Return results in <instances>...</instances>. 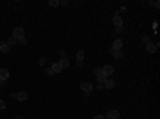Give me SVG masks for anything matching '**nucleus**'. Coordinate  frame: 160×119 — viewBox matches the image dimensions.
<instances>
[{
    "mask_svg": "<svg viewBox=\"0 0 160 119\" xmlns=\"http://www.w3.org/2000/svg\"><path fill=\"white\" fill-rule=\"evenodd\" d=\"M93 119H105V116H94Z\"/></svg>",
    "mask_w": 160,
    "mask_h": 119,
    "instance_id": "cd10ccee",
    "label": "nucleus"
},
{
    "mask_svg": "<svg viewBox=\"0 0 160 119\" xmlns=\"http://www.w3.org/2000/svg\"><path fill=\"white\" fill-rule=\"evenodd\" d=\"M59 62H61V66H62V69H66V68L69 66V59H68V57H66V59H61Z\"/></svg>",
    "mask_w": 160,
    "mask_h": 119,
    "instance_id": "f3484780",
    "label": "nucleus"
},
{
    "mask_svg": "<svg viewBox=\"0 0 160 119\" xmlns=\"http://www.w3.org/2000/svg\"><path fill=\"white\" fill-rule=\"evenodd\" d=\"M9 78V69H5V68H0V80L2 82H5Z\"/></svg>",
    "mask_w": 160,
    "mask_h": 119,
    "instance_id": "f8f14e48",
    "label": "nucleus"
},
{
    "mask_svg": "<svg viewBox=\"0 0 160 119\" xmlns=\"http://www.w3.org/2000/svg\"><path fill=\"white\" fill-rule=\"evenodd\" d=\"M94 89H96V91H103V84H96Z\"/></svg>",
    "mask_w": 160,
    "mask_h": 119,
    "instance_id": "b1692460",
    "label": "nucleus"
},
{
    "mask_svg": "<svg viewBox=\"0 0 160 119\" xmlns=\"http://www.w3.org/2000/svg\"><path fill=\"white\" fill-rule=\"evenodd\" d=\"M4 109H5V101L0 100V110H4Z\"/></svg>",
    "mask_w": 160,
    "mask_h": 119,
    "instance_id": "393cba45",
    "label": "nucleus"
},
{
    "mask_svg": "<svg viewBox=\"0 0 160 119\" xmlns=\"http://www.w3.org/2000/svg\"><path fill=\"white\" fill-rule=\"evenodd\" d=\"M149 5L155 7V9H158V7H160V2H158V0H157V2H149Z\"/></svg>",
    "mask_w": 160,
    "mask_h": 119,
    "instance_id": "5701e85b",
    "label": "nucleus"
},
{
    "mask_svg": "<svg viewBox=\"0 0 160 119\" xmlns=\"http://www.w3.org/2000/svg\"><path fill=\"white\" fill-rule=\"evenodd\" d=\"M59 4H61V7H66V5H68L66 0H59Z\"/></svg>",
    "mask_w": 160,
    "mask_h": 119,
    "instance_id": "bb28decb",
    "label": "nucleus"
},
{
    "mask_svg": "<svg viewBox=\"0 0 160 119\" xmlns=\"http://www.w3.org/2000/svg\"><path fill=\"white\" fill-rule=\"evenodd\" d=\"M11 36L16 37V39L25 37V30H23V27H14V30H13V34H11Z\"/></svg>",
    "mask_w": 160,
    "mask_h": 119,
    "instance_id": "7ed1b4c3",
    "label": "nucleus"
},
{
    "mask_svg": "<svg viewBox=\"0 0 160 119\" xmlns=\"http://www.w3.org/2000/svg\"><path fill=\"white\" fill-rule=\"evenodd\" d=\"M59 57H61V59H66V57H68L66 50H59Z\"/></svg>",
    "mask_w": 160,
    "mask_h": 119,
    "instance_id": "6ab92c4d",
    "label": "nucleus"
},
{
    "mask_svg": "<svg viewBox=\"0 0 160 119\" xmlns=\"http://www.w3.org/2000/svg\"><path fill=\"white\" fill-rule=\"evenodd\" d=\"M29 98V92L27 91H20V92H16V100L18 101H25Z\"/></svg>",
    "mask_w": 160,
    "mask_h": 119,
    "instance_id": "1a4fd4ad",
    "label": "nucleus"
},
{
    "mask_svg": "<svg viewBox=\"0 0 160 119\" xmlns=\"http://www.w3.org/2000/svg\"><path fill=\"white\" fill-rule=\"evenodd\" d=\"M142 43H144V45H148V43H151V39H149V36H142Z\"/></svg>",
    "mask_w": 160,
    "mask_h": 119,
    "instance_id": "4be33fe9",
    "label": "nucleus"
},
{
    "mask_svg": "<svg viewBox=\"0 0 160 119\" xmlns=\"http://www.w3.org/2000/svg\"><path fill=\"white\" fill-rule=\"evenodd\" d=\"M110 55H112L114 59H121V57H123V52H121V50H112V48H110Z\"/></svg>",
    "mask_w": 160,
    "mask_h": 119,
    "instance_id": "4468645a",
    "label": "nucleus"
},
{
    "mask_svg": "<svg viewBox=\"0 0 160 119\" xmlns=\"http://www.w3.org/2000/svg\"><path fill=\"white\" fill-rule=\"evenodd\" d=\"M45 73H46V75H48V77H53V71H52V69H50V68H46V71H45Z\"/></svg>",
    "mask_w": 160,
    "mask_h": 119,
    "instance_id": "a878e982",
    "label": "nucleus"
},
{
    "mask_svg": "<svg viewBox=\"0 0 160 119\" xmlns=\"http://www.w3.org/2000/svg\"><path fill=\"white\" fill-rule=\"evenodd\" d=\"M18 45L25 46V45H27V37H21V39H18Z\"/></svg>",
    "mask_w": 160,
    "mask_h": 119,
    "instance_id": "aec40b11",
    "label": "nucleus"
},
{
    "mask_svg": "<svg viewBox=\"0 0 160 119\" xmlns=\"http://www.w3.org/2000/svg\"><path fill=\"white\" fill-rule=\"evenodd\" d=\"M2 84H4V82H2V80H0V87H2Z\"/></svg>",
    "mask_w": 160,
    "mask_h": 119,
    "instance_id": "c756f323",
    "label": "nucleus"
},
{
    "mask_svg": "<svg viewBox=\"0 0 160 119\" xmlns=\"http://www.w3.org/2000/svg\"><path fill=\"white\" fill-rule=\"evenodd\" d=\"M101 69H103V75L107 78H110L112 75H114V66H110V64H107V66H101Z\"/></svg>",
    "mask_w": 160,
    "mask_h": 119,
    "instance_id": "20e7f679",
    "label": "nucleus"
},
{
    "mask_svg": "<svg viewBox=\"0 0 160 119\" xmlns=\"http://www.w3.org/2000/svg\"><path fill=\"white\" fill-rule=\"evenodd\" d=\"M117 117H119V112H117L116 109H112V110H109L105 114V119H117Z\"/></svg>",
    "mask_w": 160,
    "mask_h": 119,
    "instance_id": "0eeeda50",
    "label": "nucleus"
},
{
    "mask_svg": "<svg viewBox=\"0 0 160 119\" xmlns=\"http://www.w3.org/2000/svg\"><path fill=\"white\" fill-rule=\"evenodd\" d=\"M123 48V39L121 37H117L114 39V45H112V50H121Z\"/></svg>",
    "mask_w": 160,
    "mask_h": 119,
    "instance_id": "9d476101",
    "label": "nucleus"
},
{
    "mask_svg": "<svg viewBox=\"0 0 160 119\" xmlns=\"http://www.w3.org/2000/svg\"><path fill=\"white\" fill-rule=\"evenodd\" d=\"M112 21H114V29H123V18L119 14H114Z\"/></svg>",
    "mask_w": 160,
    "mask_h": 119,
    "instance_id": "39448f33",
    "label": "nucleus"
},
{
    "mask_svg": "<svg viewBox=\"0 0 160 119\" xmlns=\"http://www.w3.org/2000/svg\"><path fill=\"white\" fill-rule=\"evenodd\" d=\"M48 5L50 7H59L61 4H59V0H48Z\"/></svg>",
    "mask_w": 160,
    "mask_h": 119,
    "instance_id": "a211bd4d",
    "label": "nucleus"
},
{
    "mask_svg": "<svg viewBox=\"0 0 160 119\" xmlns=\"http://www.w3.org/2000/svg\"><path fill=\"white\" fill-rule=\"evenodd\" d=\"M9 50H11V46L7 45V43H0V52L2 53H9Z\"/></svg>",
    "mask_w": 160,
    "mask_h": 119,
    "instance_id": "2eb2a0df",
    "label": "nucleus"
},
{
    "mask_svg": "<svg viewBox=\"0 0 160 119\" xmlns=\"http://www.w3.org/2000/svg\"><path fill=\"white\" fill-rule=\"evenodd\" d=\"M50 69L53 71V75H59V73L62 71V66H61V62H53L52 66H50Z\"/></svg>",
    "mask_w": 160,
    "mask_h": 119,
    "instance_id": "6e6552de",
    "label": "nucleus"
},
{
    "mask_svg": "<svg viewBox=\"0 0 160 119\" xmlns=\"http://www.w3.org/2000/svg\"><path fill=\"white\" fill-rule=\"evenodd\" d=\"M94 75H96V80H98V84H103L107 80V77L103 75V69L101 68H94Z\"/></svg>",
    "mask_w": 160,
    "mask_h": 119,
    "instance_id": "f03ea898",
    "label": "nucleus"
},
{
    "mask_svg": "<svg viewBox=\"0 0 160 119\" xmlns=\"http://www.w3.org/2000/svg\"><path fill=\"white\" fill-rule=\"evenodd\" d=\"M80 89L84 91V94H85V96H89V94L94 91V85H93L91 82H82V84H80Z\"/></svg>",
    "mask_w": 160,
    "mask_h": 119,
    "instance_id": "f257e3e1",
    "label": "nucleus"
},
{
    "mask_svg": "<svg viewBox=\"0 0 160 119\" xmlns=\"http://www.w3.org/2000/svg\"><path fill=\"white\" fill-rule=\"evenodd\" d=\"M146 50H148L149 53H155V52L158 50V46L155 45V43H148V45H146Z\"/></svg>",
    "mask_w": 160,
    "mask_h": 119,
    "instance_id": "ddd939ff",
    "label": "nucleus"
},
{
    "mask_svg": "<svg viewBox=\"0 0 160 119\" xmlns=\"http://www.w3.org/2000/svg\"><path fill=\"white\" fill-rule=\"evenodd\" d=\"M37 64H39V66H46V59H45V57H41V59L37 61Z\"/></svg>",
    "mask_w": 160,
    "mask_h": 119,
    "instance_id": "412c9836",
    "label": "nucleus"
},
{
    "mask_svg": "<svg viewBox=\"0 0 160 119\" xmlns=\"http://www.w3.org/2000/svg\"><path fill=\"white\" fill-rule=\"evenodd\" d=\"M114 85H116V82H114L112 78H107V80L103 82V89H114Z\"/></svg>",
    "mask_w": 160,
    "mask_h": 119,
    "instance_id": "9b49d317",
    "label": "nucleus"
},
{
    "mask_svg": "<svg viewBox=\"0 0 160 119\" xmlns=\"http://www.w3.org/2000/svg\"><path fill=\"white\" fill-rule=\"evenodd\" d=\"M7 45H9L11 48H13V46H16V45H18V39H16V37H13V36H11V37L7 39Z\"/></svg>",
    "mask_w": 160,
    "mask_h": 119,
    "instance_id": "dca6fc26",
    "label": "nucleus"
},
{
    "mask_svg": "<svg viewBox=\"0 0 160 119\" xmlns=\"http://www.w3.org/2000/svg\"><path fill=\"white\" fill-rule=\"evenodd\" d=\"M84 55H85L84 50H78V52H77V66H78V68L84 66Z\"/></svg>",
    "mask_w": 160,
    "mask_h": 119,
    "instance_id": "423d86ee",
    "label": "nucleus"
},
{
    "mask_svg": "<svg viewBox=\"0 0 160 119\" xmlns=\"http://www.w3.org/2000/svg\"><path fill=\"white\" fill-rule=\"evenodd\" d=\"M14 119H23V117H21V116H16V117H14Z\"/></svg>",
    "mask_w": 160,
    "mask_h": 119,
    "instance_id": "c85d7f7f",
    "label": "nucleus"
}]
</instances>
